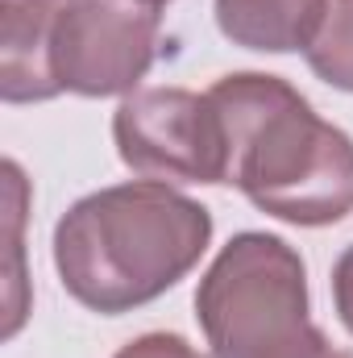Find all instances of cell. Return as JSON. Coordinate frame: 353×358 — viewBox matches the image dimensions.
Masks as SVG:
<instances>
[{
	"mask_svg": "<svg viewBox=\"0 0 353 358\" xmlns=\"http://www.w3.org/2000/svg\"><path fill=\"white\" fill-rule=\"evenodd\" d=\"M225 129V183L258 213L320 229L353 213V138L283 76L233 71L204 92Z\"/></svg>",
	"mask_w": 353,
	"mask_h": 358,
	"instance_id": "obj_1",
	"label": "cell"
},
{
	"mask_svg": "<svg viewBox=\"0 0 353 358\" xmlns=\"http://www.w3.org/2000/svg\"><path fill=\"white\" fill-rule=\"evenodd\" d=\"M320 358H353L350 350H341V346H333V342H329V346H324V355Z\"/></svg>",
	"mask_w": 353,
	"mask_h": 358,
	"instance_id": "obj_11",
	"label": "cell"
},
{
	"mask_svg": "<svg viewBox=\"0 0 353 358\" xmlns=\"http://www.w3.org/2000/svg\"><path fill=\"white\" fill-rule=\"evenodd\" d=\"M121 163L158 183H225V129L208 96L191 88H137L112 113Z\"/></svg>",
	"mask_w": 353,
	"mask_h": 358,
	"instance_id": "obj_4",
	"label": "cell"
},
{
	"mask_svg": "<svg viewBox=\"0 0 353 358\" xmlns=\"http://www.w3.org/2000/svg\"><path fill=\"white\" fill-rule=\"evenodd\" d=\"M216 25L233 46L258 55L308 50L329 0H216Z\"/></svg>",
	"mask_w": 353,
	"mask_h": 358,
	"instance_id": "obj_7",
	"label": "cell"
},
{
	"mask_svg": "<svg viewBox=\"0 0 353 358\" xmlns=\"http://www.w3.org/2000/svg\"><path fill=\"white\" fill-rule=\"evenodd\" d=\"M212 246V213L158 179L80 196L54 225V271L71 300L121 317L167 296Z\"/></svg>",
	"mask_w": 353,
	"mask_h": 358,
	"instance_id": "obj_2",
	"label": "cell"
},
{
	"mask_svg": "<svg viewBox=\"0 0 353 358\" xmlns=\"http://www.w3.org/2000/svg\"><path fill=\"white\" fill-rule=\"evenodd\" d=\"M112 358H208V355H200V350H195L187 338H179V334H142V338L125 342Z\"/></svg>",
	"mask_w": 353,
	"mask_h": 358,
	"instance_id": "obj_9",
	"label": "cell"
},
{
	"mask_svg": "<svg viewBox=\"0 0 353 358\" xmlns=\"http://www.w3.org/2000/svg\"><path fill=\"white\" fill-rule=\"evenodd\" d=\"M303 59L329 88L353 92V0H329V13Z\"/></svg>",
	"mask_w": 353,
	"mask_h": 358,
	"instance_id": "obj_8",
	"label": "cell"
},
{
	"mask_svg": "<svg viewBox=\"0 0 353 358\" xmlns=\"http://www.w3.org/2000/svg\"><path fill=\"white\" fill-rule=\"evenodd\" d=\"M333 304H337L341 325L353 334V246H345L341 259L333 263Z\"/></svg>",
	"mask_w": 353,
	"mask_h": 358,
	"instance_id": "obj_10",
	"label": "cell"
},
{
	"mask_svg": "<svg viewBox=\"0 0 353 358\" xmlns=\"http://www.w3.org/2000/svg\"><path fill=\"white\" fill-rule=\"evenodd\" d=\"M137 4H150V8H167L171 0H137Z\"/></svg>",
	"mask_w": 353,
	"mask_h": 358,
	"instance_id": "obj_12",
	"label": "cell"
},
{
	"mask_svg": "<svg viewBox=\"0 0 353 358\" xmlns=\"http://www.w3.org/2000/svg\"><path fill=\"white\" fill-rule=\"evenodd\" d=\"M163 8L137 0H71L54 21V80L75 96H129L150 76Z\"/></svg>",
	"mask_w": 353,
	"mask_h": 358,
	"instance_id": "obj_5",
	"label": "cell"
},
{
	"mask_svg": "<svg viewBox=\"0 0 353 358\" xmlns=\"http://www.w3.org/2000/svg\"><path fill=\"white\" fill-rule=\"evenodd\" d=\"M54 4H71V0H54Z\"/></svg>",
	"mask_w": 353,
	"mask_h": 358,
	"instance_id": "obj_13",
	"label": "cell"
},
{
	"mask_svg": "<svg viewBox=\"0 0 353 358\" xmlns=\"http://www.w3.org/2000/svg\"><path fill=\"white\" fill-rule=\"evenodd\" d=\"M212 358H320L329 338L308 317V271L278 234H233L195 287Z\"/></svg>",
	"mask_w": 353,
	"mask_h": 358,
	"instance_id": "obj_3",
	"label": "cell"
},
{
	"mask_svg": "<svg viewBox=\"0 0 353 358\" xmlns=\"http://www.w3.org/2000/svg\"><path fill=\"white\" fill-rule=\"evenodd\" d=\"M54 0H0V100L42 104L63 96L54 80Z\"/></svg>",
	"mask_w": 353,
	"mask_h": 358,
	"instance_id": "obj_6",
	"label": "cell"
}]
</instances>
